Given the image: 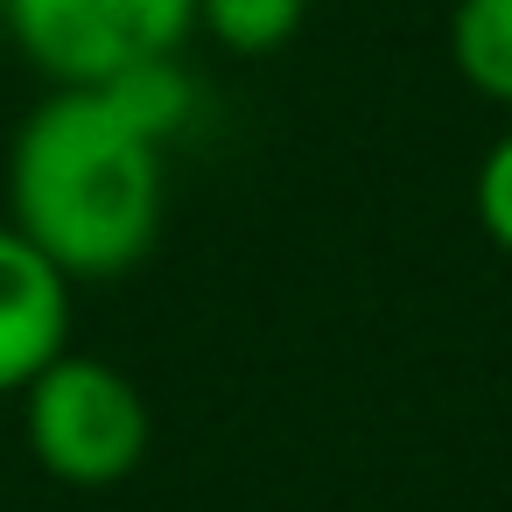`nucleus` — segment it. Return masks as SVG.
<instances>
[{"label":"nucleus","mask_w":512,"mask_h":512,"mask_svg":"<svg viewBox=\"0 0 512 512\" xmlns=\"http://www.w3.org/2000/svg\"><path fill=\"white\" fill-rule=\"evenodd\" d=\"M197 120V78L176 64L113 85H50L8 148V225L78 288L134 274L169 218V148Z\"/></svg>","instance_id":"obj_1"},{"label":"nucleus","mask_w":512,"mask_h":512,"mask_svg":"<svg viewBox=\"0 0 512 512\" xmlns=\"http://www.w3.org/2000/svg\"><path fill=\"white\" fill-rule=\"evenodd\" d=\"M22 442L43 477L71 491H113L148 463L155 421H148L141 386L120 365L64 351L22 393Z\"/></svg>","instance_id":"obj_2"},{"label":"nucleus","mask_w":512,"mask_h":512,"mask_svg":"<svg viewBox=\"0 0 512 512\" xmlns=\"http://www.w3.org/2000/svg\"><path fill=\"white\" fill-rule=\"evenodd\" d=\"M0 36L43 85H113L183 57L197 0H0Z\"/></svg>","instance_id":"obj_3"},{"label":"nucleus","mask_w":512,"mask_h":512,"mask_svg":"<svg viewBox=\"0 0 512 512\" xmlns=\"http://www.w3.org/2000/svg\"><path fill=\"white\" fill-rule=\"evenodd\" d=\"M71 351V281L0 218V400Z\"/></svg>","instance_id":"obj_4"},{"label":"nucleus","mask_w":512,"mask_h":512,"mask_svg":"<svg viewBox=\"0 0 512 512\" xmlns=\"http://www.w3.org/2000/svg\"><path fill=\"white\" fill-rule=\"evenodd\" d=\"M449 64L484 106L512 113V0H456L449 8Z\"/></svg>","instance_id":"obj_5"},{"label":"nucleus","mask_w":512,"mask_h":512,"mask_svg":"<svg viewBox=\"0 0 512 512\" xmlns=\"http://www.w3.org/2000/svg\"><path fill=\"white\" fill-rule=\"evenodd\" d=\"M309 22V0H197V36H211L225 57H281Z\"/></svg>","instance_id":"obj_6"},{"label":"nucleus","mask_w":512,"mask_h":512,"mask_svg":"<svg viewBox=\"0 0 512 512\" xmlns=\"http://www.w3.org/2000/svg\"><path fill=\"white\" fill-rule=\"evenodd\" d=\"M470 218L498 253H512V127L484 148V162L470 176Z\"/></svg>","instance_id":"obj_7"}]
</instances>
